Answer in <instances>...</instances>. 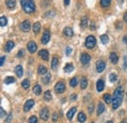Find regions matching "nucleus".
<instances>
[{
    "label": "nucleus",
    "instance_id": "f257e3e1",
    "mask_svg": "<svg viewBox=\"0 0 127 123\" xmlns=\"http://www.w3.org/2000/svg\"><path fill=\"white\" fill-rule=\"evenodd\" d=\"M21 5L27 14H32L35 11V4L33 0H21Z\"/></svg>",
    "mask_w": 127,
    "mask_h": 123
},
{
    "label": "nucleus",
    "instance_id": "f03ea898",
    "mask_svg": "<svg viewBox=\"0 0 127 123\" xmlns=\"http://www.w3.org/2000/svg\"><path fill=\"white\" fill-rule=\"evenodd\" d=\"M96 45V38L93 35H89L87 38H86V41H85V46L87 47L88 49H92L94 48Z\"/></svg>",
    "mask_w": 127,
    "mask_h": 123
},
{
    "label": "nucleus",
    "instance_id": "7ed1b4c3",
    "mask_svg": "<svg viewBox=\"0 0 127 123\" xmlns=\"http://www.w3.org/2000/svg\"><path fill=\"white\" fill-rule=\"evenodd\" d=\"M80 61H81V63L83 65H87L91 61V57L87 53H82L81 56H80Z\"/></svg>",
    "mask_w": 127,
    "mask_h": 123
},
{
    "label": "nucleus",
    "instance_id": "20e7f679",
    "mask_svg": "<svg viewBox=\"0 0 127 123\" xmlns=\"http://www.w3.org/2000/svg\"><path fill=\"white\" fill-rule=\"evenodd\" d=\"M21 30L24 31V32H29L30 30H31V23L29 20H26L24 21L22 24H21Z\"/></svg>",
    "mask_w": 127,
    "mask_h": 123
},
{
    "label": "nucleus",
    "instance_id": "39448f33",
    "mask_svg": "<svg viewBox=\"0 0 127 123\" xmlns=\"http://www.w3.org/2000/svg\"><path fill=\"white\" fill-rule=\"evenodd\" d=\"M64 90H65V85H64V83L63 81H60V82H58L55 85V91L58 93V94L63 93Z\"/></svg>",
    "mask_w": 127,
    "mask_h": 123
},
{
    "label": "nucleus",
    "instance_id": "423d86ee",
    "mask_svg": "<svg viewBox=\"0 0 127 123\" xmlns=\"http://www.w3.org/2000/svg\"><path fill=\"white\" fill-rule=\"evenodd\" d=\"M96 68H97L98 72H103L105 70V68H106V62L104 61H102V60L98 61L97 63H96Z\"/></svg>",
    "mask_w": 127,
    "mask_h": 123
},
{
    "label": "nucleus",
    "instance_id": "0eeeda50",
    "mask_svg": "<svg viewBox=\"0 0 127 123\" xmlns=\"http://www.w3.org/2000/svg\"><path fill=\"white\" fill-rule=\"evenodd\" d=\"M40 117L42 120L46 121L48 118H49V110L47 108H43L40 111Z\"/></svg>",
    "mask_w": 127,
    "mask_h": 123
},
{
    "label": "nucleus",
    "instance_id": "6e6552de",
    "mask_svg": "<svg viewBox=\"0 0 127 123\" xmlns=\"http://www.w3.org/2000/svg\"><path fill=\"white\" fill-rule=\"evenodd\" d=\"M123 88L121 86L117 87L115 90H114V95H113V98H123Z\"/></svg>",
    "mask_w": 127,
    "mask_h": 123
},
{
    "label": "nucleus",
    "instance_id": "1a4fd4ad",
    "mask_svg": "<svg viewBox=\"0 0 127 123\" xmlns=\"http://www.w3.org/2000/svg\"><path fill=\"white\" fill-rule=\"evenodd\" d=\"M49 40H50V32H49V31L46 30V31H44L43 35H42L41 42H42V44H47L48 42H49Z\"/></svg>",
    "mask_w": 127,
    "mask_h": 123
},
{
    "label": "nucleus",
    "instance_id": "9d476101",
    "mask_svg": "<svg viewBox=\"0 0 127 123\" xmlns=\"http://www.w3.org/2000/svg\"><path fill=\"white\" fill-rule=\"evenodd\" d=\"M38 55H39V57H40L42 60H44V61H48V60H49V53H48L47 50H44V49L40 50L39 53H38Z\"/></svg>",
    "mask_w": 127,
    "mask_h": 123
},
{
    "label": "nucleus",
    "instance_id": "9b49d317",
    "mask_svg": "<svg viewBox=\"0 0 127 123\" xmlns=\"http://www.w3.org/2000/svg\"><path fill=\"white\" fill-rule=\"evenodd\" d=\"M122 99L123 98H113V101H112V108L113 109H116V108L121 105Z\"/></svg>",
    "mask_w": 127,
    "mask_h": 123
},
{
    "label": "nucleus",
    "instance_id": "f8f14e48",
    "mask_svg": "<svg viewBox=\"0 0 127 123\" xmlns=\"http://www.w3.org/2000/svg\"><path fill=\"white\" fill-rule=\"evenodd\" d=\"M28 50H29L30 53H34V52L37 50V45H36V43L33 42V41H30V42L28 43Z\"/></svg>",
    "mask_w": 127,
    "mask_h": 123
},
{
    "label": "nucleus",
    "instance_id": "ddd939ff",
    "mask_svg": "<svg viewBox=\"0 0 127 123\" xmlns=\"http://www.w3.org/2000/svg\"><path fill=\"white\" fill-rule=\"evenodd\" d=\"M33 106H34V101H33V100H29V101H27V103L25 104V107H24L25 112H28Z\"/></svg>",
    "mask_w": 127,
    "mask_h": 123
},
{
    "label": "nucleus",
    "instance_id": "4468645a",
    "mask_svg": "<svg viewBox=\"0 0 127 123\" xmlns=\"http://www.w3.org/2000/svg\"><path fill=\"white\" fill-rule=\"evenodd\" d=\"M104 89H105V82H104V80L99 79L97 81V91L98 92H102Z\"/></svg>",
    "mask_w": 127,
    "mask_h": 123
},
{
    "label": "nucleus",
    "instance_id": "2eb2a0df",
    "mask_svg": "<svg viewBox=\"0 0 127 123\" xmlns=\"http://www.w3.org/2000/svg\"><path fill=\"white\" fill-rule=\"evenodd\" d=\"M14 47H15V43L13 41H8L6 43L5 47H4V50H5V52H10V51L13 50Z\"/></svg>",
    "mask_w": 127,
    "mask_h": 123
},
{
    "label": "nucleus",
    "instance_id": "dca6fc26",
    "mask_svg": "<svg viewBox=\"0 0 127 123\" xmlns=\"http://www.w3.org/2000/svg\"><path fill=\"white\" fill-rule=\"evenodd\" d=\"M76 110H77V108H71L68 111H67V113H66V117H67L68 120H71V119H72V117H73L74 113L76 112Z\"/></svg>",
    "mask_w": 127,
    "mask_h": 123
},
{
    "label": "nucleus",
    "instance_id": "f3484780",
    "mask_svg": "<svg viewBox=\"0 0 127 123\" xmlns=\"http://www.w3.org/2000/svg\"><path fill=\"white\" fill-rule=\"evenodd\" d=\"M64 34L67 37H71L73 36V31L71 28H64Z\"/></svg>",
    "mask_w": 127,
    "mask_h": 123
},
{
    "label": "nucleus",
    "instance_id": "a211bd4d",
    "mask_svg": "<svg viewBox=\"0 0 127 123\" xmlns=\"http://www.w3.org/2000/svg\"><path fill=\"white\" fill-rule=\"evenodd\" d=\"M88 24H89V21H88V18L87 17H84L81 21H80V27L82 29H86L88 27Z\"/></svg>",
    "mask_w": 127,
    "mask_h": 123
},
{
    "label": "nucleus",
    "instance_id": "6ab92c4d",
    "mask_svg": "<svg viewBox=\"0 0 127 123\" xmlns=\"http://www.w3.org/2000/svg\"><path fill=\"white\" fill-rule=\"evenodd\" d=\"M74 70V66L71 64V63H66L64 67V72H71Z\"/></svg>",
    "mask_w": 127,
    "mask_h": 123
},
{
    "label": "nucleus",
    "instance_id": "aec40b11",
    "mask_svg": "<svg viewBox=\"0 0 127 123\" xmlns=\"http://www.w3.org/2000/svg\"><path fill=\"white\" fill-rule=\"evenodd\" d=\"M110 60H111V62H112V63H117V62H118V56L115 54V53H111L110 54Z\"/></svg>",
    "mask_w": 127,
    "mask_h": 123
},
{
    "label": "nucleus",
    "instance_id": "412c9836",
    "mask_svg": "<svg viewBox=\"0 0 127 123\" xmlns=\"http://www.w3.org/2000/svg\"><path fill=\"white\" fill-rule=\"evenodd\" d=\"M15 72H16V74L18 77L23 76L24 71H23V67H22V65H17L16 67H15Z\"/></svg>",
    "mask_w": 127,
    "mask_h": 123
},
{
    "label": "nucleus",
    "instance_id": "4be33fe9",
    "mask_svg": "<svg viewBox=\"0 0 127 123\" xmlns=\"http://www.w3.org/2000/svg\"><path fill=\"white\" fill-rule=\"evenodd\" d=\"M6 6L9 9H13L16 7V0H6Z\"/></svg>",
    "mask_w": 127,
    "mask_h": 123
},
{
    "label": "nucleus",
    "instance_id": "5701e85b",
    "mask_svg": "<svg viewBox=\"0 0 127 123\" xmlns=\"http://www.w3.org/2000/svg\"><path fill=\"white\" fill-rule=\"evenodd\" d=\"M105 105L104 104H102V103H100L99 105H98V108H97V114L98 115H100V114H102L104 111H105Z\"/></svg>",
    "mask_w": 127,
    "mask_h": 123
},
{
    "label": "nucleus",
    "instance_id": "b1692460",
    "mask_svg": "<svg viewBox=\"0 0 127 123\" xmlns=\"http://www.w3.org/2000/svg\"><path fill=\"white\" fill-rule=\"evenodd\" d=\"M58 63H59V60H58V58H57V57H54V58L52 59V62H51V67H52V69H53V70H55V69L57 68Z\"/></svg>",
    "mask_w": 127,
    "mask_h": 123
},
{
    "label": "nucleus",
    "instance_id": "393cba45",
    "mask_svg": "<svg viewBox=\"0 0 127 123\" xmlns=\"http://www.w3.org/2000/svg\"><path fill=\"white\" fill-rule=\"evenodd\" d=\"M77 118H78V121H79L80 123H84L85 121H86V119H87L86 114H85L84 112H79Z\"/></svg>",
    "mask_w": 127,
    "mask_h": 123
},
{
    "label": "nucleus",
    "instance_id": "a878e982",
    "mask_svg": "<svg viewBox=\"0 0 127 123\" xmlns=\"http://www.w3.org/2000/svg\"><path fill=\"white\" fill-rule=\"evenodd\" d=\"M38 73L41 75H44L47 73V67L44 65H39L38 66Z\"/></svg>",
    "mask_w": 127,
    "mask_h": 123
},
{
    "label": "nucleus",
    "instance_id": "bb28decb",
    "mask_svg": "<svg viewBox=\"0 0 127 123\" xmlns=\"http://www.w3.org/2000/svg\"><path fill=\"white\" fill-rule=\"evenodd\" d=\"M32 91L33 93L35 94V95H40L41 94V86L40 85H38V84H36V85H34V87H33V89H32Z\"/></svg>",
    "mask_w": 127,
    "mask_h": 123
},
{
    "label": "nucleus",
    "instance_id": "cd10ccee",
    "mask_svg": "<svg viewBox=\"0 0 127 123\" xmlns=\"http://www.w3.org/2000/svg\"><path fill=\"white\" fill-rule=\"evenodd\" d=\"M16 81V78L13 76H7L5 78V80H4V83L5 84H12V83H14Z\"/></svg>",
    "mask_w": 127,
    "mask_h": 123
},
{
    "label": "nucleus",
    "instance_id": "c85d7f7f",
    "mask_svg": "<svg viewBox=\"0 0 127 123\" xmlns=\"http://www.w3.org/2000/svg\"><path fill=\"white\" fill-rule=\"evenodd\" d=\"M87 85H88V81H87L86 77H83L81 79V82H80V88L81 89H86Z\"/></svg>",
    "mask_w": 127,
    "mask_h": 123
},
{
    "label": "nucleus",
    "instance_id": "c756f323",
    "mask_svg": "<svg viewBox=\"0 0 127 123\" xmlns=\"http://www.w3.org/2000/svg\"><path fill=\"white\" fill-rule=\"evenodd\" d=\"M40 29H41L40 23L36 22V23L33 25V32H34V33H38V32L40 31Z\"/></svg>",
    "mask_w": 127,
    "mask_h": 123
},
{
    "label": "nucleus",
    "instance_id": "7c9ffc66",
    "mask_svg": "<svg viewBox=\"0 0 127 123\" xmlns=\"http://www.w3.org/2000/svg\"><path fill=\"white\" fill-rule=\"evenodd\" d=\"M100 39H101V41H102L103 44H108V43H109V36H108L107 34L101 35V36H100Z\"/></svg>",
    "mask_w": 127,
    "mask_h": 123
},
{
    "label": "nucleus",
    "instance_id": "2f4dec72",
    "mask_svg": "<svg viewBox=\"0 0 127 123\" xmlns=\"http://www.w3.org/2000/svg\"><path fill=\"white\" fill-rule=\"evenodd\" d=\"M52 100V94L50 91H46V92L44 93V101H46V102H50Z\"/></svg>",
    "mask_w": 127,
    "mask_h": 123
},
{
    "label": "nucleus",
    "instance_id": "473e14b6",
    "mask_svg": "<svg viewBox=\"0 0 127 123\" xmlns=\"http://www.w3.org/2000/svg\"><path fill=\"white\" fill-rule=\"evenodd\" d=\"M111 0H101V6L103 8H107L111 5Z\"/></svg>",
    "mask_w": 127,
    "mask_h": 123
},
{
    "label": "nucleus",
    "instance_id": "72a5a7b5",
    "mask_svg": "<svg viewBox=\"0 0 127 123\" xmlns=\"http://www.w3.org/2000/svg\"><path fill=\"white\" fill-rule=\"evenodd\" d=\"M77 83H78V78H77V77H73V78H71V80L69 81L70 87H75V86L77 85Z\"/></svg>",
    "mask_w": 127,
    "mask_h": 123
},
{
    "label": "nucleus",
    "instance_id": "f704fd0d",
    "mask_svg": "<svg viewBox=\"0 0 127 123\" xmlns=\"http://www.w3.org/2000/svg\"><path fill=\"white\" fill-rule=\"evenodd\" d=\"M50 79H51V74H50V73H46V75L43 76V78H42L41 80H42V82H43L44 84H48L49 81H50Z\"/></svg>",
    "mask_w": 127,
    "mask_h": 123
},
{
    "label": "nucleus",
    "instance_id": "c9c22d12",
    "mask_svg": "<svg viewBox=\"0 0 127 123\" xmlns=\"http://www.w3.org/2000/svg\"><path fill=\"white\" fill-rule=\"evenodd\" d=\"M104 101H105L107 104H111V102H112V99H111V95H110V94L104 95Z\"/></svg>",
    "mask_w": 127,
    "mask_h": 123
},
{
    "label": "nucleus",
    "instance_id": "e433bc0d",
    "mask_svg": "<svg viewBox=\"0 0 127 123\" xmlns=\"http://www.w3.org/2000/svg\"><path fill=\"white\" fill-rule=\"evenodd\" d=\"M30 80L29 79H25L23 82H22V86H23V88L24 89H29V87H30Z\"/></svg>",
    "mask_w": 127,
    "mask_h": 123
},
{
    "label": "nucleus",
    "instance_id": "4c0bfd02",
    "mask_svg": "<svg viewBox=\"0 0 127 123\" xmlns=\"http://www.w3.org/2000/svg\"><path fill=\"white\" fill-rule=\"evenodd\" d=\"M0 25H1V27H5L7 25V19L4 16H2L0 18Z\"/></svg>",
    "mask_w": 127,
    "mask_h": 123
},
{
    "label": "nucleus",
    "instance_id": "58836bf2",
    "mask_svg": "<svg viewBox=\"0 0 127 123\" xmlns=\"http://www.w3.org/2000/svg\"><path fill=\"white\" fill-rule=\"evenodd\" d=\"M109 78H110V81H111V82H114V81H116L117 76H116V74H114V73H111Z\"/></svg>",
    "mask_w": 127,
    "mask_h": 123
},
{
    "label": "nucleus",
    "instance_id": "ea45409f",
    "mask_svg": "<svg viewBox=\"0 0 127 123\" xmlns=\"http://www.w3.org/2000/svg\"><path fill=\"white\" fill-rule=\"evenodd\" d=\"M29 123H37V117L34 116V115L31 116L30 119H29Z\"/></svg>",
    "mask_w": 127,
    "mask_h": 123
},
{
    "label": "nucleus",
    "instance_id": "a19ab883",
    "mask_svg": "<svg viewBox=\"0 0 127 123\" xmlns=\"http://www.w3.org/2000/svg\"><path fill=\"white\" fill-rule=\"evenodd\" d=\"M12 118H13V115H12V113H9L8 114V116H7V118L5 119V122L9 123L11 120H12Z\"/></svg>",
    "mask_w": 127,
    "mask_h": 123
},
{
    "label": "nucleus",
    "instance_id": "79ce46f5",
    "mask_svg": "<svg viewBox=\"0 0 127 123\" xmlns=\"http://www.w3.org/2000/svg\"><path fill=\"white\" fill-rule=\"evenodd\" d=\"M58 118H59V114H58L57 112H55V113L53 114V121L56 122V121L58 120Z\"/></svg>",
    "mask_w": 127,
    "mask_h": 123
},
{
    "label": "nucleus",
    "instance_id": "37998d69",
    "mask_svg": "<svg viewBox=\"0 0 127 123\" xmlns=\"http://www.w3.org/2000/svg\"><path fill=\"white\" fill-rule=\"evenodd\" d=\"M76 99H77V95H76V94H72V95L70 96V101H71V102H74Z\"/></svg>",
    "mask_w": 127,
    "mask_h": 123
},
{
    "label": "nucleus",
    "instance_id": "c03bdc74",
    "mask_svg": "<svg viewBox=\"0 0 127 123\" xmlns=\"http://www.w3.org/2000/svg\"><path fill=\"white\" fill-rule=\"evenodd\" d=\"M0 111H1V118H4V117H6V112L4 111L3 108H0Z\"/></svg>",
    "mask_w": 127,
    "mask_h": 123
},
{
    "label": "nucleus",
    "instance_id": "a18cd8bd",
    "mask_svg": "<svg viewBox=\"0 0 127 123\" xmlns=\"http://www.w3.org/2000/svg\"><path fill=\"white\" fill-rule=\"evenodd\" d=\"M71 54V48L70 47H67L66 49H65V55H70Z\"/></svg>",
    "mask_w": 127,
    "mask_h": 123
},
{
    "label": "nucleus",
    "instance_id": "49530a36",
    "mask_svg": "<svg viewBox=\"0 0 127 123\" xmlns=\"http://www.w3.org/2000/svg\"><path fill=\"white\" fill-rule=\"evenodd\" d=\"M23 56H24V50H20V51L18 52L17 57H18V58H22Z\"/></svg>",
    "mask_w": 127,
    "mask_h": 123
},
{
    "label": "nucleus",
    "instance_id": "de8ad7c7",
    "mask_svg": "<svg viewBox=\"0 0 127 123\" xmlns=\"http://www.w3.org/2000/svg\"><path fill=\"white\" fill-rule=\"evenodd\" d=\"M93 110H94V106H93V105H91V106L88 108V111H89L90 113H92V112H93Z\"/></svg>",
    "mask_w": 127,
    "mask_h": 123
},
{
    "label": "nucleus",
    "instance_id": "09e8293b",
    "mask_svg": "<svg viewBox=\"0 0 127 123\" xmlns=\"http://www.w3.org/2000/svg\"><path fill=\"white\" fill-rule=\"evenodd\" d=\"M4 62H5V57L3 56V57H1V61H0V65L1 66L4 64Z\"/></svg>",
    "mask_w": 127,
    "mask_h": 123
},
{
    "label": "nucleus",
    "instance_id": "8fccbe9b",
    "mask_svg": "<svg viewBox=\"0 0 127 123\" xmlns=\"http://www.w3.org/2000/svg\"><path fill=\"white\" fill-rule=\"evenodd\" d=\"M69 2H70V0H64V3L65 6H67L69 4Z\"/></svg>",
    "mask_w": 127,
    "mask_h": 123
},
{
    "label": "nucleus",
    "instance_id": "3c124183",
    "mask_svg": "<svg viewBox=\"0 0 127 123\" xmlns=\"http://www.w3.org/2000/svg\"><path fill=\"white\" fill-rule=\"evenodd\" d=\"M123 42L127 45V35H125V36L123 37Z\"/></svg>",
    "mask_w": 127,
    "mask_h": 123
},
{
    "label": "nucleus",
    "instance_id": "603ef678",
    "mask_svg": "<svg viewBox=\"0 0 127 123\" xmlns=\"http://www.w3.org/2000/svg\"><path fill=\"white\" fill-rule=\"evenodd\" d=\"M123 19H124V22L127 24V13H125L124 14V17H123Z\"/></svg>",
    "mask_w": 127,
    "mask_h": 123
},
{
    "label": "nucleus",
    "instance_id": "864d4df0",
    "mask_svg": "<svg viewBox=\"0 0 127 123\" xmlns=\"http://www.w3.org/2000/svg\"><path fill=\"white\" fill-rule=\"evenodd\" d=\"M107 123H113V122H112V121H108Z\"/></svg>",
    "mask_w": 127,
    "mask_h": 123
},
{
    "label": "nucleus",
    "instance_id": "5fc2aeb1",
    "mask_svg": "<svg viewBox=\"0 0 127 123\" xmlns=\"http://www.w3.org/2000/svg\"><path fill=\"white\" fill-rule=\"evenodd\" d=\"M120 123H126V121H122V122H120Z\"/></svg>",
    "mask_w": 127,
    "mask_h": 123
},
{
    "label": "nucleus",
    "instance_id": "6e6d98bb",
    "mask_svg": "<svg viewBox=\"0 0 127 123\" xmlns=\"http://www.w3.org/2000/svg\"><path fill=\"white\" fill-rule=\"evenodd\" d=\"M92 123H94V122H92Z\"/></svg>",
    "mask_w": 127,
    "mask_h": 123
},
{
    "label": "nucleus",
    "instance_id": "4d7b16f0",
    "mask_svg": "<svg viewBox=\"0 0 127 123\" xmlns=\"http://www.w3.org/2000/svg\"><path fill=\"white\" fill-rule=\"evenodd\" d=\"M126 95H127V94H126Z\"/></svg>",
    "mask_w": 127,
    "mask_h": 123
}]
</instances>
